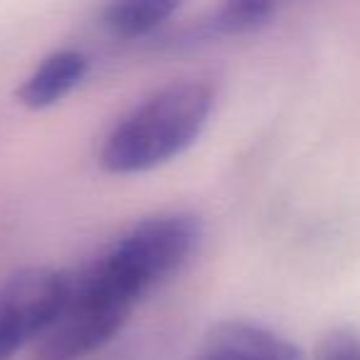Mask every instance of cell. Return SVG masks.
<instances>
[{
	"mask_svg": "<svg viewBox=\"0 0 360 360\" xmlns=\"http://www.w3.org/2000/svg\"><path fill=\"white\" fill-rule=\"evenodd\" d=\"M200 237L195 215L158 212L131 225L79 271H70L65 304L40 338V360H79L111 343L139 301L191 259Z\"/></svg>",
	"mask_w": 360,
	"mask_h": 360,
	"instance_id": "1",
	"label": "cell"
},
{
	"mask_svg": "<svg viewBox=\"0 0 360 360\" xmlns=\"http://www.w3.org/2000/svg\"><path fill=\"white\" fill-rule=\"evenodd\" d=\"M215 89L202 79H183L153 91L106 134L99 165L111 175H139L188 150L207 126Z\"/></svg>",
	"mask_w": 360,
	"mask_h": 360,
	"instance_id": "2",
	"label": "cell"
},
{
	"mask_svg": "<svg viewBox=\"0 0 360 360\" xmlns=\"http://www.w3.org/2000/svg\"><path fill=\"white\" fill-rule=\"evenodd\" d=\"M70 271L27 266L0 286V360H13L50 330L67 296Z\"/></svg>",
	"mask_w": 360,
	"mask_h": 360,
	"instance_id": "3",
	"label": "cell"
},
{
	"mask_svg": "<svg viewBox=\"0 0 360 360\" xmlns=\"http://www.w3.org/2000/svg\"><path fill=\"white\" fill-rule=\"evenodd\" d=\"M195 360H304L284 335L250 321H222L200 343Z\"/></svg>",
	"mask_w": 360,
	"mask_h": 360,
	"instance_id": "4",
	"label": "cell"
},
{
	"mask_svg": "<svg viewBox=\"0 0 360 360\" xmlns=\"http://www.w3.org/2000/svg\"><path fill=\"white\" fill-rule=\"evenodd\" d=\"M89 72V57L79 50H57L47 55L15 91L25 109L42 111L62 101L72 89L84 82Z\"/></svg>",
	"mask_w": 360,
	"mask_h": 360,
	"instance_id": "5",
	"label": "cell"
},
{
	"mask_svg": "<svg viewBox=\"0 0 360 360\" xmlns=\"http://www.w3.org/2000/svg\"><path fill=\"white\" fill-rule=\"evenodd\" d=\"M186 0H109L104 25L121 40H136L155 32Z\"/></svg>",
	"mask_w": 360,
	"mask_h": 360,
	"instance_id": "6",
	"label": "cell"
},
{
	"mask_svg": "<svg viewBox=\"0 0 360 360\" xmlns=\"http://www.w3.org/2000/svg\"><path fill=\"white\" fill-rule=\"evenodd\" d=\"M281 0H222V6L207 20L198 22L193 40L247 35L264 27L279 11Z\"/></svg>",
	"mask_w": 360,
	"mask_h": 360,
	"instance_id": "7",
	"label": "cell"
},
{
	"mask_svg": "<svg viewBox=\"0 0 360 360\" xmlns=\"http://www.w3.org/2000/svg\"><path fill=\"white\" fill-rule=\"evenodd\" d=\"M314 360H360V335L348 328H335L321 338Z\"/></svg>",
	"mask_w": 360,
	"mask_h": 360,
	"instance_id": "8",
	"label": "cell"
}]
</instances>
